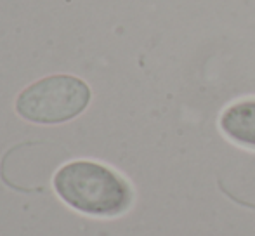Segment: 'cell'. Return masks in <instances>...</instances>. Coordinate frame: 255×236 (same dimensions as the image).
<instances>
[{
  "label": "cell",
  "instance_id": "7a4b0ae2",
  "mask_svg": "<svg viewBox=\"0 0 255 236\" xmlns=\"http://www.w3.org/2000/svg\"><path fill=\"white\" fill-rule=\"evenodd\" d=\"M89 101L91 89L84 80L54 75L24 89L16 101V110L33 123H63L80 115Z\"/></svg>",
  "mask_w": 255,
  "mask_h": 236
},
{
  "label": "cell",
  "instance_id": "6da1fadb",
  "mask_svg": "<svg viewBox=\"0 0 255 236\" xmlns=\"http://www.w3.org/2000/svg\"><path fill=\"white\" fill-rule=\"evenodd\" d=\"M54 188L66 205L78 212L115 217L132 205L134 193L120 174L96 162H71L59 169Z\"/></svg>",
  "mask_w": 255,
  "mask_h": 236
},
{
  "label": "cell",
  "instance_id": "3957f363",
  "mask_svg": "<svg viewBox=\"0 0 255 236\" xmlns=\"http://www.w3.org/2000/svg\"><path fill=\"white\" fill-rule=\"evenodd\" d=\"M219 127L235 144L255 149V98L229 105L219 118Z\"/></svg>",
  "mask_w": 255,
  "mask_h": 236
}]
</instances>
